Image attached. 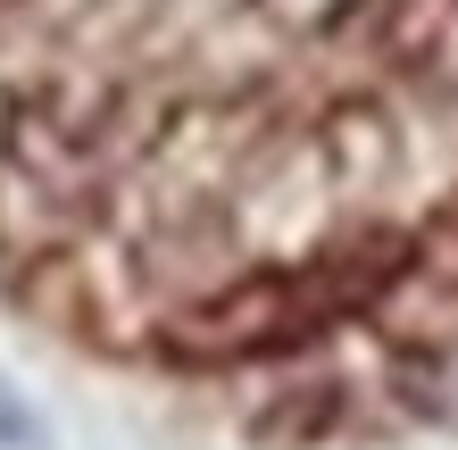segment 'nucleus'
Returning <instances> with one entry per match:
<instances>
[{
	"label": "nucleus",
	"instance_id": "nucleus-1",
	"mask_svg": "<svg viewBox=\"0 0 458 450\" xmlns=\"http://www.w3.org/2000/svg\"><path fill=\"white\" fill-rule=\"evenodd\" d=\"M0 309L276 450L458 442V0H0Z\"/></svg>",
	"mask_w": 458,
	"mask_h": 450
}]
</instances>
